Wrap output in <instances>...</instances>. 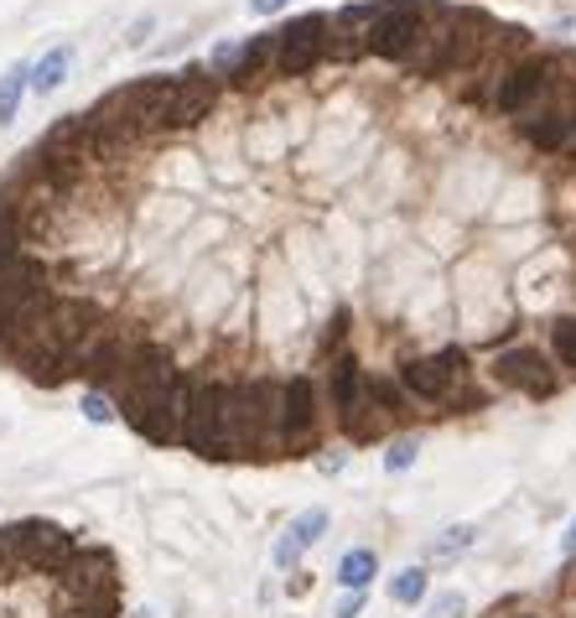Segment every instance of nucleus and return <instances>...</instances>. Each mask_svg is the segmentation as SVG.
<instances>
[{
    "label": "nucleus",
    "instance_id": "obj_25",
    "mask_svg": "<svg viewBox=\"0 0 576 618\" xmlns=\"http://www.w3.org/2000/svg\"><path fill=\"white\" fill-rule=\"evenodd\" d=\"M286 5H291V0H250L255 16H276V11H286Z\"/></svg>",
    "mask_w": 576,
    "mask_h": 618
},
{
    "label": "nucleus",
    "instance_id": "obj_2",
    "mask_svg": "<svg viewBox=\"0 0 576 618\" xmlns=\"http://www.w3.org/2000/svg\"><path fill=\"white\" fill-rule=\"evenodd\" d=\"M223 379H193V396H187V416H182V447H193L198 458H234V442H229V421H223Z\"/></svg>",
    "mask_w": 576,
    "mask_h": 618
},
{
    "label": "nucleus",
    "instance_id": "obj_26",
    "mask_svg": "<svg viewBox=\"0 0 576 618\" xmlns=\"http://www.w3.org/2000/svg\"><path fill=\"white\" fill-rule=\"evenodd\" d=\"M146 32H151V16H140L136 26H130V37H125V42H130V47H140V42H146Z\"/></svg>",
    "mask_w": 576,
    "mask_h": 618
},
{
    "label": "nucleus",
    "instance_id": "obj_7",
    "mask_svg": "<svg viewBox=\"0 0 576 618\" xmlns=\"http://www.w3.org/2000/svg\"><path fill=\"white\" fill-rule=\"evenodd\" d=\"M318 442V390L297 375L280 385V453H307Z\"/></svg>",
    "mask_w": 576,
    "mask_h": 618
},
{
    "label": "nucleus",
    "instance_id": "obj_24",
    "mask_svg": "<svg viewBox=\"0 0 576 618\" xmlns=\"http://www.w3.org/2000/svg\"><path fill=\"white\" fill-rule=\"evenodd\" d=\"M358 614H364V593H348V598L338 603V614H333V618H358Z\"/></svg>",
    "mask_w": 576,
    "mask_h": 618
},
{
    "label": "nucleus",
    "instance_id": "obj_18",
    "mask_svg": "<svg viewBox=\"0 0 576 618\" xmlns=\"http://www.w3.org/2000/svg\"><path fill=\"white\" fill-rule=\"evenodd\" d=\"M390 598L405 603V608L426 598V566H405V572H395V577H390Z\"/></svg>",
    "mask_w": 576,
    "mask_h": 618
},
{
    "label": "nucleus",
    "instance_id": "obj_9",
    "mask_svg": "<svg viewBox=\"0 0 576 618\" xmlns=\"http://www.w3.org/2000/svg\"><path fill=\"white\" fill-rule=\"evenodd\" d=\"M494 379L509 385V390H525V396H551L556 390V369L540 348H504L494 359Z\"/></svg>",
    "mask_w": 576,
    "mask_h": 618
},
{
    "label": "nucleus",
    "instance_id": "obj_16",
    "mask_svg": "<svg viewBox=\"0 0 576 618\" xmlns=\"http://www.w3.org/2000/svg\"><path fill=\"white\" fill-rule=\"evenodd\" d=\"M375 577H379V557L369 551V546H354V551L338 561V582L348 587V593H364Z\"/></svg>",
    "mask_w": 576,
    "mask_h": 618
},
{
    "label": "nucleus",
    "instance_id": "obj_21",
    "mask_svg": "<svg viewBox=\"0 0 576 618\" xmlns=\"http://www.w3.org/2000/svg\"><path fill=\"white\" fill-rule=\"evenodd\" d=\"M551 343H556V359L566 364V369H576V318H561Z\"/></svg>",
    "mask_w": 576,
    "mask_h": 618
},
{
    "label": "nucleus",
    "instance_id": "obj_11",
    "mask_svg": "<svg viewBox=\"0 0 576 618\" xmlns=\"http://www.w3.org/2000/svg\"><path fill=\"white\" fill-rule=\"evenodd\" d=\"M322 530H327V510H301V515L286 525V536L276 540V566H297L301 551L322 540Z\"/></svg>",
    "mask_w": 576,
    "mask_h": 618
},
{
    "label": "nucleus",
    "instance_id": "obj_15",
    "mask_svg": "<svg viewBox=\"0 0 576 618\" xmlns=\"http://www.w3.org/2000/svg\"><path fill=\"white\" fill-rule=\"evenodd\" d=\"M32 62H11L5 73H0V125H16L21 115V100H26V89H32Z\"/></svg>",
    "mask_w": 576,
    "mask_h": 618
},
{
    "label": "nucleus",
    "instance_id": "obj_4",
    "mask_svg": "<svg viewBox=\"0 0 576 618\" xmlns=\"http://www.w3.org/2000/svg\"><path fill=\"white\" fill-rule=\"evenodd\" d=\"M327 32H333V16H297L291 26L276 32V73L280 79H307L322 58H327Z\"/></svg>",
    "mask_w": 576,
    "mask_h": 618
},
{
    "label": "nucleus",
    "instance_id": "obj_1",
    "mask_svg": "<svg viewBox=\"0 0 576 618\" xmlns=\"http://www.w3.org/2000/svg\"><path fill=\"white\" fill-rule=\"evenodd\" d=\"M431 5L426 0H379L375 21H369V37H364V53H375L384 62H411L416 47L431 32Z\"/></svg>",
    "mask_w": 576,
    "mask_h": 618
},
{
    "label": "nucleus",
    "instance_id": "obj_13",
    "mask_svg": "<svg viewBox=\"0 0 576 618\" xmlns=\"http://www.w3.org/2000/svg\"><path fill=\"white\" fill-rule=\"evenodd\" d=\"M68 68H73V47H68V42L47 47V53L32 62V79H26V83H32V94H42V100H47V94H58L62 79H68Z\"/></svg>",
    "mask_w": 576,
    "mask_h": 618
},
{
    "label": "nucleus",
    "instance_id": "obj_23",
    "mask_svg": "<svg viewBox=\"0 0 576 618\" xmlns=\"http://www.w3.org/2000/svg\"><path fill=\"white\" fill-rule=\"evenodd\" d=\"M462 614H468V598H462V593H441V598L426 608V618H462Z\"/></svg>",
    "mask_w": 576,
    "mask_h": 618
},
{
    "label": "nucleus",
    "instance_id": "obj_10",
    "mask_svg": "<svg viewBox=\"0 0 576 618\" xmlns=\"http://www.w3.org/2000/svg\"><path fill=\"white\" fill-rule=\"evenodd\" d=\"M519 130L530 146L540 151H561V146H572L576 140V110L572 104H556V110H530V115H519Z\"/></svg>",
    "mask_w": 576,
    "mask_h": 618
},
{
    "label": "nucleus",
    "instance_id": "obj_12",
    "mask_svg": "<svg viewBox=\"0 0 576 618\" xmlns=\"http://www.w3.org/2000/svg\"><path fill=\"white\" fill-rule=\"evenodd\" d=\"M364 396H369V379H364L358 359L354 354H338V364H333V411H338V421L354 416L364 405Z\"/></svg>",
    "mask_w": 576,
    "mask_h": 618
},
{
    "label": "nucleus",
    "instance_id": "obj_5",
    "mask_svg": "<svg viewBox=\"0 0 576 618\" xmlns=\"http://www.w3.org/2000/svg\"><path fill=\"white\" fill-rule=\"evenodd\" d=\"M219 100V83L208 68H182L177 83H172V100L161 110V136H172V130H193L198 121H208V110Z\"/></svg>",
    "mask_w": 576,
    "mask_h": 618
},
{
    "label": "nucleus",
    "instance_id": "obj_6",
    "mask_svg": "<svg viewBox=\"0 0 576 618\" xmlns=\"http://www.w3.org/2000/svg\"><path fill=\"white\" fill-rule=\"evenodd\" d=\"M556 73H561V58H530V62H515L504 79H498V94L494 104L504 115H530L551 89H556Z\"/></svg>",
    "mask_w": 576,
    "mask_h": 618
},
{
    "label": "nucleus",
    "instance_id": "obj_19",
    "mask_svg": "<svg viewBox=\"0 0 576 618\" xmlns=\"http://www.w3.org/2000/svg\"><path fill=\"white\" fill-rule=\"evenodd\" d=\"M26 250V240H21V219L11 203H0V260H11Z\"/></svg>",
    "mask_w": 576,
    "mask_h": 618
},
{
    "label": "nucleus",
    "instance_id": "obj_17",
    "mask_svg": "<svg viewBox=\"0 0 576 618\" xmlns=\"http://www.w3.org/2000/svg\"><path fill=\"white\" fill-rule=\"evenodd\" d=\"M473 525H452V530H441L437 540H431V561H441V566H447V561H458L462 551H468V546H473Z\"/></svg>",
    "mask_w": 576,
    "mask_h": 618
},
{
    "label": "nucleus",
    "instance_id": "obj_28",
    "mask_svg": "<svg viewBox=\"0 0 576 618\" xmlns=\"http://www.w3.org/2000/svg\"><path fill=\"white\" fill-rule=\"evenodd\" d=\"M561 551H576V519L566 525V536H561Z\"/></svg>",
    "mask_w": 576,
    "mask_h": 618
},
{
    "label": "nucleus",
    "instance_id": "obj_8",
    "mask_svg": "<svg viewBox=\"0 0 576 618\" xmlns=\"http://www.w3.org/2000/svg\"><path fill=\"white\" fill-rule=\"evenodd\" d=\"M462 354L458 348H441V354H426V359H411L405 369H400V385L411 390V396L431 400V405H441V400L458 396V379H462Z\"/></svg>",
    "mask_w": 576,
    "mask_h": 618
},
{
    "label": "nucleus",
    "instance_id": "obj_27",
    "mask_svg": "<svg viewBox=\"0 0 576 618\" xmlns=\"http://www.w3.org/2000/svg\"><path fill=\"white\" fill-rule=\"evenodd\" d=\"M556 32H576V5L572 11H556Z\"/></svg>",
    "mask_w": 576,
    "mask_h": 618
},
{
    "label": "nucleus",
    "instance_id": "obj_3",
    "mask_svg": "<svg viewBox=\"0 0 576 618\" xmlns=\"http://www.w3.org/2000/svg\"><path fill=\"white\" fill-rule=\"evenodd\" d=\"M187 396H193V379L172 375L166 385H157L151 396H140L130 411L119 416L136 426L146 442H182V416H187Z\"/></svg>",
    "mask_w": 576,
    "mask_h": 618
},
{
    "label": "nucleus",
    "instance_id": "obj_20",
    "mask_svg": "<svg viewBox=\"0 0 576 618\" xmlns=\"http://www.w3.org/2000/svg\"><path fill=\"white\" fill-rule=\"evenodd\" d=\"M79 411H83L89 421H94V426H110V421H115V400L104 396V390H83Z\"/></svg>",
    "mask_w": 576,
    "mask_h": 618
},
{
    "label": "nucleus",
    "instance_id": "obj_14",
    "mask_svg": "<svg viewBox=\"0 0 576 618\" xmlns=\"http://www.w3.org/2000/svg\"><path fill=\"white\" fill-rule=\"evenodd\" d=\"M265 58H276V32H265V37H250L244 47H234V58L223 62V79L250 83L260 68H265Z\"/></svg>",
    "mask_w": 576,
    "mask_h": 618
},
{
    "label": "nucleus",
    "instance_id": "obj_22",
    "mask_svg": "<svg viewBox=\"0 0 576 618\" xmlns=\"http://www.w3.org/2000/svg\"><path fill=\"white\" fill-rule=\"evenodd\" d=\"M416 453H421V442H416V437L390 442V453H384V468H390V473H405V468L416 462Z\"/></svg>",
    "mask_w": 576,
    "mask_h": 618
}]
</instances>
